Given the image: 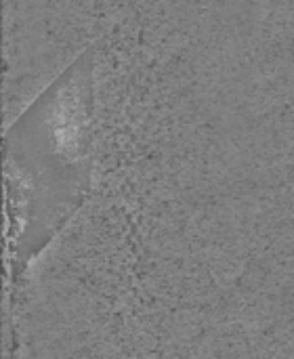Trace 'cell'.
Returning a JSON list of instances; mask_svg holds the SVG:
<instances>
[{
    "label": "cell",
    "instance_id": "cell-1",
    "mask_svg": "<svg viewBox=\"0 0 294 359\" xmlns=\"http://www.w3.org/2000/svg\"><path fill=\"white\" fill-rule=\"evenodd\" d=\"M91 72V53H84L6 133L8 278H17L86 200Z\"/></svg>",
    "mask_w": 294,
    "mask_h": 359
}]
</instances>
